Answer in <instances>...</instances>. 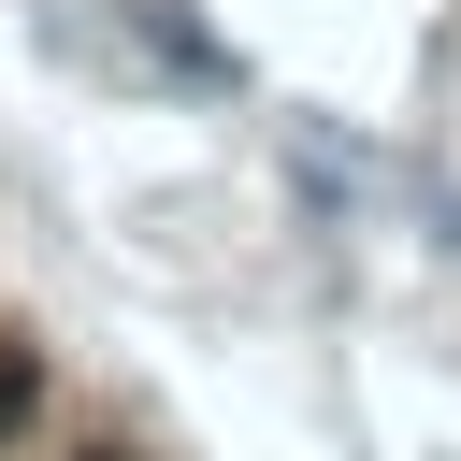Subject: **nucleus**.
I'll use <instances>...</instances> for the list:
<instances>
[{"label":"nucleus","instance_id":"obj_1","mask_svg":"<svg viewBox=\"0 0 461 461\" xmlns=\"http://www.w3.org/2000/svg\"><path fill=\"white\" fill-rule=\"evenodd\" d=\"M101 29L158 72V86H187V101H230L245 86V58H230V29H202L187 0H101Z\"/></svg>","mask_w":461,"mask_h":461},{"label":"nucleus","instance_id":"obj_2","mask_svg":"<svg viewBox=\"0 0 461 461\" xmlns=\"http://www.w3.org/2000/svg\"><path fill=\"white\" fill-rule=\"evenodd\" d=\"M29 403H43V360H29V346H0V432H29Z\"/></svg>","mask_w":461,"mask_h":461},{"label":"nucleus","instance_id":"obj_3","mask_svg":"<svg viewBox=\"0 0 461 461\" xmlns=\"http://www.w3.org/2000/svg\"><path fill=\"white\" fill-rule=\"evenodd\" d=\"M86 461H130V447H86Z\"/></svg>","mask_w":461,"mask_h":461}]
</instances>
